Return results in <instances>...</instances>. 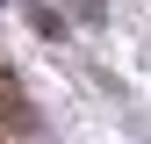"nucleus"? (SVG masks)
<instances>
[{
  "mask_svg": "<svg viewBox=\"0 0 151 144\" xmlns=\"http://www.w3.org/2000/svg\"><path fill=\"white\" fill-rule=\"evenodd\" d=\"M0 115H7V122H22V115H29V108H22V86H14V72H7V65H0Z\"/></svg>",
  "mask_w": 151,
  "mask_h": 144,
  "instance_id": "f257e3e1",
  "label": "nucleus"
}]
</instances>
